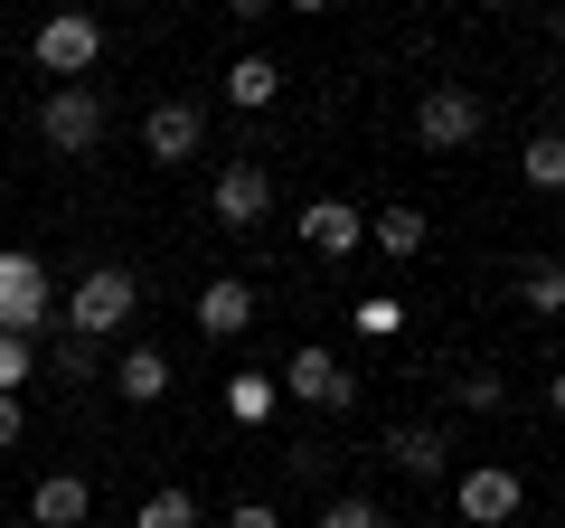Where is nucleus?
<instances>
[{"instance_id":"nucleus-9","label":"nucleus","mask_w":565,"mask_h":528,"mask_svg":"<svg viewBox=\"0 0 565 528\" xmlns=\"http://www.w3.org/2000/svg\"><path fill=\"white\" fill-rule=\"evenodd\" d=\"M199 142H207L199 104H151V114H141V151H151V161H161V170L199 161Z\"/></svg>"},{"instance_id":"nucleus-22","label":"nucleus","mask_w":565,"mask_h":528,"mask_svg":"<svg viewBox=\"0 0 565 528\" xmlns=\"http://www.w3.org/2000/svg\"><path fill=\"white\" fill-rule=\"evenodd\" d=\"M29 368H39V359H29V340H0V397H20Z\"/></svg>"},{"instance_id":"nucleus-7","label":"nucleus","mask_w":565,"mask_h":528,"mask_svg":"<svg viewBox=\"0 0 565 528\" xmlns=\"http://www.w3.org/2000/svg\"><path fill=\"white\" fill-rule=\"evenodd\" d=\"M282 397H302V406H321V415H349L359 406V378H349L330 349H292V359H282Z\"/></svg>"},{"instance_id":"nucleus-14","label":"nucleus","mask_w":565,"mask_h":528,"mask_svg":"<svg viewBox=\"0 0 565 528\" xmlns=\"http://www.w3.org/2000/svg\"><path fill=\"white\" fill-rule=\"evenodd\" d=\"M226 104H245V114H264V104H282V66L245 47V57L226 66Z\"/></svg>"},{"instance_id":"nucleus-2","label":"nucleus","mask_w":565,"mask_h":528,"mask_svg":"<svg viewBox=\"0 0 565 528\" xmlns=\"http://www.w3.org/2000/svg\"><path fill=\"white\" fill-rule=\"evenodd\" d=\"M57 321V284H47L39 255H0V340H39V330Z\"/></svg>"},{"instance_id":"nucleus-27","label":"nucleus","mask_w":565,"mask_h":528,"mask_svg":"<svg viewBox=\"0 0 565 528\" xmlns=\"http://www.w3.org/2000/svg\"><path fill=\"white\" fill-rule=\"evenodd\" d=\"M20 434H29V406H20V397H0V444H20Z\"/></svg>"},{"instance_id":"nucleus-24","label":"nucleus","mask_w":565,"mask_h":528,"mask_svg":"<svg viewBox=\"0 0 565 528\" xmlns=\"http://www.w3.org/2000/svg\"><path fill=\"white\" fill-rule=\"evenodd\" d=\"M282 453H292V472H302V482H330V444H321V434H302V444H282Z\"/></svg>"},{"instance_id":"nucleus-20","label":"nucleus","mask_w":565,"mask_h":528,"mask_svg":"<svg viewBox=\"0 0 565 528\" xmlns=\"http://www.w3.org/2000/svg\"><path fill=\"white\" fill-rule=\"evenodd\" d=\"M321 528H386V509L367 500V490H340V500L321 509Z\"/></svg>"},{"instance_id":"nucleus-3","label":"nucleus","mask_w":565,"mask_h":528,"mask_svg":"<svg viewBox=\"0 0 565 528\" xmlns=\"http://www.w3.org/2000/svg\"><path fill=\"white\" fill-rule=\"evenodd\" d=\"M39 133H47L57 161H85V151L104 142V95H95V85H57V95L39 104Z\"/></svg>"},{"instance_id":"nucleus-26","label":"nucleus","mask_w":565,"mask_h":528,"mask_svg":"<svg viewBox=\"0 0 565 528\" xmlns=\"http://www.w3.org/2000/svg\"><path fill=\"white\" fill-rule=\"evenodd\" d=\"M57 378H95V349H85V340H57Z\"/></svg>"},{"instance_id":"nucleus-19","label":"nucleus","mask_w":565,"mask_h":528,"mask_svg":"<svg viewBox=\"0 0 565 528\" xmlns=\"http://www.w3.org/2000/svg\"><path fill=\"white\" fill-rule=\"evenodd\" d=\"M132 528H199V500H189V490H151V500L132 509Z\"/></svg>"},{"instance_id":"nucleus-15","label":"nucleus","mask_w":565,"mask_h":528,"mask_svg":"<svg viewBox=\"0 0 565 528\" xmlns=\"http://www.w3.org/2000/svg\"><path fill=\"white\" fill-rule=\"evenodd\" d=\"M114 387L132 397V406H161V397H170V359H161V349H122Z\"/></svg>"},{"instance_id":"nucleus-5","label":"nucleus","mask_w":565,"mask_h":528,"mask_svg":"<svg viewBox=\"0 0 565 528\" xmlns=\"http://www.w3.org/2000/svg\"><path fill=\"white\" fill-rule=\"evenodd\" d=\"M29 57H39L47 76H57V85H85V66L104 57V29L85 20V10H57V20H47L39 39H29Z\"/></svg>"},{"instance_id":"nucleus-16","label":"nucleus","mask_w":565,"mask_h":528,"mask_svg":"<svg viewBox=\"0 0 565 528\" xmlns=\"http://www.w3.org/2000/svg\"><path fill=\"white\" fill-rule=\"evenodd\" d=\"M367 236H377L386 255H424V236H434V226H424V208H377V218H367Z\"/></svg>"},{"instance_id":"nucleus-8","label":"nucleus","mask_w":565,"mask_h":528,"mask_svg":"<svg viewBox=\"0 0 565 528\" xmlns=\"http://www.w3.org/2000/svg\"><path fill=\"white\" fill-rule=\"evenodd\" d=\"M415 133H424V151H462L471 133H481V95H471V85H434V95L415 104Z\"/></svg>"},{"instance_id":"nucleus-10","label":"nucleus","mask_w":565,"mask_h":528,"mask_svg":"<svg viewBox=\"0 0 565 528\" xmlns=\"http://www.w3.org/2000/svg\"><path fill=\"white\" fill-rule=\"evenodd\" d=\"M292 226H302V245H311V255H359V236H367V218H359L349 199H311Z\"/></svg>"},{"instance_id":"nucleus-21","label":"nucleus","mask_w":565,"mask_h":528,"mask_svg":"<svg viewBox=\"0 0 565 528\" xmlns=\"http://www.w3.org/2000/svg\"><path fill=\"white\" fill-rule=\"evenodd\" d=\"M527 180H537V189L565 180V142H556V133H537V142H527Z\"/></svg>"},{"instance_id":"nucleus-18","label":"nucleus","mask_w":565,"mask_h":528,"mask_svg":"<svg viewBox=\"0 0 565 528\" xmlns=\"http://www.w3.org/2000/svg\"><path fill=\"white\" fill-rule=\"evenodd\" d=\"M226 415H236V425H264V415H274V378H264V368H245V378L226 387Z\"/></svg>"},{"instance_id":"nucleus-13","label":"nucleus","mask_w":565,"mask_h":528,"mask_svg":"<svg viewBox=\"0 0 565 528\" xmlns=\"http://www.w3.org/2000/svg\"><path fill=\"white\" fill-rule=\"evenodd\" d=\"M85 509H95V490H85L76 472H47V482L29 490V519L39 528H85Z\"/></svg>"},{"instance_id":"nucleus-23","label":"nucleus","mask_w":565,"mask_h":528,"mask_svg":"<svg viewBox=\"0 0 565 528\" xmlns=\"http://www.w3.org/2000/svg\"><path fill=\"white\" fill-rule=\"evenodd\" d=\"M500 397H509V387L490 378V368H471V378H462V406H471V415H500Z\"/></svg>"},{"instance_id":"nucleus-11","label":"nucleus","mask_w":565,"mask_h":528,"mask_svg":"<svg viewBox=\"0 0 565 528\" xmlns=\"http://www.w3.org/2000/svg\"><path fill=\"white\" fill-rule=\"evenodd\" d=\"M386 463H396L405 482H444L452 444H444V425H396V434H386Z\"/></svg>"},{"instance_id":"nucleus-25","label":"nucleus","mask_w":565,"mask_h":528,"mask_svg":"<svg viewBox=\"0 0 565 528\" xmlns=\"http://www.w3.org/2000/svg\"><path fill=\"white\" fill-rule=\"evenodd\" d=\"M226 528H282V509L274 500H236V509H226Z\"/></svg>"},{"instance_id":"nucleus-6","label":"nucleus","mask_w":565,"mask_h":528,"mask_svg":"<svg viewBox=\"0 0 565 528\" xmlns=\"http://www.w3.org/2000/svg\"><path fill=\"white\" fill-rule=\"evenodd\" d=\"M519 500H527V482L509 463H471L462 482H452V509H462L471 528H509V519H519Z\"/></svg>"},{"instance_id":"nucleus-4","label":"nucleus","mask_w":565,"mask_h":528,"mask_svg":"<svg viewBox=\"0 0 565 528\" xmlns=\"http://www.w3.org/2000/svg\"><path fill=\"white\" fill-rule=\"evenodd\" d=\"M207 208H217V226H236V236L264 226V218H274V170H264L255 151H236V161L217 170V189H207Z\"/></svg>"},{"instance_id":"nucleus-12","label":"nucleus","mask_w":565,"mask_h":528,"mask_svg":"<svg viewBox=\"0 0 565 528\" xmlns=\"http://www.w3.org/2000/svg\"><path fill=\"white\" fill-rule=\"evenodd\" d=\"M245 321H255V284H236V274H207V284H199V330H207V340H236Z\"/></svg>"},{"instance_id":"nucleus-1","label":"nucleus","mask_w":565,"mask_h":528,"mask_svg":"<svg viewBox=\"0 0 565 528\" xmlns=\"http://www.w3.org/2000/svg\"><path fill=\"white\" fill-rule=\"evenodd\" d=\"M132 311H141V284H132V264H95L76 293H66V340H114V330H132Z\"/></svg>"},{"instance_id":"nucleus-17","label":"nucleus","mask_w":565,"mask_h":528,"mask_svg":"<svg viewBox=\"0 0 565 528\" xmlns=\"http://www.w3.org/2000/svg\"><path fill=\"white\" fill-rule=\"evenodd\" d=\"M519 303L537 311V321H556V303H565V274H556V255H537V264H519Z\"/></svg>"}]
</instances>
